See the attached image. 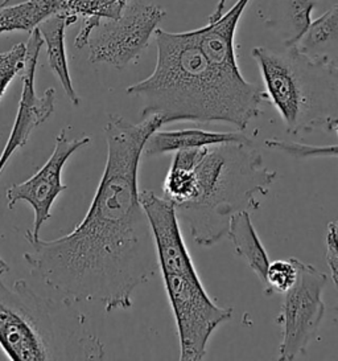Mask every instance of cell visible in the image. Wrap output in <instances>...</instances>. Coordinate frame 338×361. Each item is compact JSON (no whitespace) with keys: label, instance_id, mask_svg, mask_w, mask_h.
<instances>
[{"label":"cell","instance_id":"1","mask_svg":"<svg viewBox=\"0 0 338 361\" xmlns=\"http://www.w3.org/2000/svg\"><path fill=\"white\" fill-rule=\"evenodd\" d=\"M161 126L158 114L139 123L110 116L105 171L84 220L70 233L49 241L25 232L32 250L23 257L32 276L65 305L87 302L104 306L106 312L127 310L137 287L158 274L137 171L148 138Z\"/></svg>","mask_w":338,"mask_h":361},{"label":"cell","instance_id":"2","mask_svg":"<svg viewBox=\"0 0 338 361\" xmlns=\"http://www.w3.org/2000/svg\"><path fill=\"white\" fill-rule=\"evenodd\" d=\"M246 6L239 0L220 20L189 32L156 30L154 73L127 87L143 102L142 117L172 122L226 123L244 130L262 114L265 90L249 82L238 66L234 37Z\"/></svg>","mask_w":338,"mask_h":361},{"label":"cell","instance_id":"3","mask_svg":"<svg viewBox=\"0 0 338 361\" xmlns=\"http://www.w3.org/2000/svg\"><path fill=\"white\" fill-rule=\"evenodd\" d=\"M275 179L253 139L201 147L189 199L175 209L193 241L209 247L227 237L235 213L259 208L258 197L268 193Z\"/></svg>","mask_w":338,"mask_h":361},{"label":"cell","instance_id":"4","mask_svg":"<svg viewBox=\"0 0 338 361\" xmlns=\"http://www.w3.org/2000/svg\"><path fill=\"white\" fill-rule=\"evenodd\" d=\"M142 202L177 327L180 360H202L213 332L232 318V308L220 307L206 293L181 233L175 205L148 190L142 192Z\"/></svg>","mask_w":338,"mask_h":361},{"label":"cell","instance_id":"5","mask_svg":"<svg viewBox=\"0 0 338 361\" xmlns=\"http://www.w3.org/2000/svg\"><path fill=\"white\" fill-rule=\"evenodd\" d=\"M268 101L292 137L338 128V65L315 60L296 47L254 48Z\"/></svg>","mask_w":338,"mask_h":361},{"label":"cell","instance_id":"6","mask_svg":"<svg viewBox=\"0 0 338 361\" xmlns=\"http://www.w3.org/2000/svg\"><path fill=\"white\" fill-rule=\"evenodd\" d=\"M0 274V348L12 361L63 360L51 306L19 279L8 288Z\"/></svg>","mask_w":338,"mask_h":361},{"label":"cell","instance_id":"7","mask_svg":"<svg viewBox=\"0 0 338 361\" xmlns=\"http://www.w3.org/2000/svg\"><path fill=\"white\" fill-rule=\"evenodd\" d=\"M297 281L283 294V303L276 322L282 326V343L277 359L295 360L304 356L308 347L317 339L325 315L323 293L327 276L311 264L295 258Z\"/></svg>","mask_w":338,"mask_h":361},{"label":"cell","instance_id":"8","mask_svg":"<svg viewBox=\"0 0 338 361\" xmlns=\"http://www.w3.org/2000/svg\"><path fill=\"white\" fill-rule=\"evenodd\" d=\"M165 11L140 0H130L116 20H106L89 39V61L123 69L142 54L156 32Z\"/></svg>","mask_w":338,"mask_h":361},{"label":"cell","instance_id":"9","mask_svg":"<svg viewBox=\"0 0 338 361\" xmlns=\"http://www.w3.org/2000/svg\"><path fill=\"white\" fill-rule=\"evenodd\" d=\"M70 130V126H65L60 134H57L52 155L40 170L28 180L12 184L6 191L10 209H13L20 202H28L33 208L35 220L31 232L35 235H39L44 224L48 223L52 217L53 204L66 190V185L63 183V166L77 149L92 143L90 137L69 138L68 133Z\"/></svg>","mask_w":338,"mask_h":361},{"label":"cell","instance_id":"10","mask_svg":"<svg viewBox=\"0 0 338 361\" xmlns=\"http://www.w3.org/2000/svg\"><path fill=\"white\" fill-rule=\"evenodd\" d=\"M44 44L40 27H37L32 31L27 42V61L23 72L20 101L13 126L11 128L10 137L0 154V176L6 170L11 158L28 143L32 133L42 126L54 113L56 90L49 87L42 96H37L35 87L37 60Z\"/></svg>","mask_w":338,"mask_h":361},{"label":"cell","instance_id":"11","mask_svg":"<svg viewBox=\"0 0 338 361\" xmlns=\"http://www.w3.org/2000/svg\"><path fill=\"white\" fill-rule=\"evenodd\" d=\"M250 139L251 138H249L246 134L239 131L215 133L201 128H185L172 131L158 130L148 138L143 154L146 157H158L181 149H201L213 145L227 142H244Z\"/></svg>","mask_w":338,"mask_h":361},{"label":"cell","instance_id":"12","mask_svg":"<svg viewBox=\"0 0 338 361\" xmlns=\"http://www.w3.org/2000/svg\"><path fill=\"white\" fill-rule=\"evenodd\" d=\"M227 237L232 243L235 253L242 257L255 273V276H258V279L263 285L264 291L267 288V270L271 261L256 233L251 214L249 211H241L232 216Z\"/></svg>","mask_w":338,"mask_h":361},{"label":"cell","instance_id":"13","mask_svg":"<svg viewBox=\"0 0 338 361\" xmlns=\"http://www.w3.org/2000/svg\"><path fill=\"white\" fill-rule=\"evenodd\" d=\"M68 27L66 16L61 12L42 23L40 27L44 43L46 45V54L48 63L52 69L53 73L60 81L66 96L74 106L81 104V98L77 94L74 89L73 81L69 72V64L65 49V28Z\"/></svg>","mask_w":338,"mask_h":361},{"label":"cell","instance_id":"14","mask_svg":"<svg viewBox=\"0 0 338 361\" xmlns=\"http://www.w3.org/2000/svg\"><path fill=\"white\" fill-rule=\"evenodd\" d=\"M296 48L315 59L338 65V3L312 20Z\"/></svg>","mask_w":338,"mask_h":361},{"label":"cell","instance_id":"15","mask_svg":"<svg viewBox=\"0 0 338 361\" xmlns=\"http://www.w3.org/2000/svg\"><path fill=\"white\" fill-rule=\"evenodd\" d=\"M130 0H61V11L66 15L82 16V28L75 37L74 45L82 49L89 44L92 33L102 20H116L125 11Z\"/></svg>","mask_w":338,"mask_h":361},{"label":"cell","instance_id":"16","mask_svg":"<svg viewBox=\"0 0 338 361\" xmlns=\"http://www.w3.org/2000/svg\"><path fill=\"white\" fill-rule=\"evenodd\" d=\"M61 11V0H27L0 10V33H31L40 24Z\"/></svg>","mask_w":338,"mask_h":361},{"label":"cell","instance_id":"17","mask_svg":"<svg viewBox=\"0 0 338 361\" xmlns=\"http://www.w3.org/2000/svg\"><path fill=\"white\" fill-rule=\"evenodd\" d=\"M317 0H279L277 20L275 24L283 37V45L295 47L312 23V11Z\"/></svg>","mask_w":338,"mask_h":361},{"label":"cell","instance_id":"18","mask_svg":"<svg viewBox=\"0 0 338 361\" xmlns=\"http://www.w3.org/2000/svg\"><path fill=\"white\" fill-rule=\"evenodd\" d=\"M264 146L289 155L296 159H313V158H338V145L313 146L301 142H289L280 139H267Z\"/></svg>","mask_w":338,"mask_h":361},{"label":"cell","instance_id":"19","mask_svg":"<svg viewBox=\"0 0 338 361\" xmlns=\"http://www.w3.org/2000/svg\"><path fill=\"white\" fill-rule=\"evenodd\" d=\"M297 266L295 258L277 259L271 262L267 270V288L264 290L265 297L273 294H284L297 281Z\"/></svg>","mask_w":338,"mask_h":361},{"label":"cell","instance_id":"20","mask_svg":"<svg viewBox=\"0 0 338 361\" xmlns=\"http://www.w3.org/2000/svg\"><path fill=\"white\" fill-rule=\"evenodd\" d=\"M27 43L15 44L10 51L0 52V99L6 94L12 80L25 69Z\"/></svg>","mask_w":338,"mask_h":361},{"label":"cell","instance_id":"21","mask_svg":"<svg viewBox=\"0 0 338 361\" xmlns=\"http://www.w3.org/2000/svg\"><path fill=\"white\" fill-rule=\"evenodd\" d=\"M327 265L330 269V276L333 279V283L338 290V234L334 228L333 221L327 225ZM338 312V306H337Z\"/></svg>","mask_w":338,"mask_h":361},{"label":"cell","instance_id":"22","mask_svg":"<svg viewBox=\"0 0 338 361\" xmlns=\"http://www.w3.org/2000/svg\"><path fill=\"white\" fill-rule=\"evenodd\" d=\"M226 3H227V0H218L215 10L211 13V18H209V22L214 23L221 19L222 16H223L225 7H226Z\"/></svg>","mask_w":338,"mask_h":361},{"label":"cell","instance_id":"23","mask_svg":"<svg viewBox=\"0 0 338 361\" xmlns=\"http://www.w3.org/2000/svg\"><path fill=\"white\" fill-rule=\"evenodd\" d=\"M8 270H10V266H8V264L0 258V274L7 273Z\"/></svg>","mask_w":338,"mask_h":361},{"label":"cell","instance_id":"24","mask_svg":"<svg viewBox=\"0 0 338 361\" xmlns=\"http://www.w3.org/2000/svg\"><path fill=\"white\" fill-rule=\"evenodd\" d=\"M11 0H0V10L3 8V7H6L7 6V3H10Z\"/></svg>","mask_w":338,"mask_h":361},{"label":"cell","instance_id":"25","mask_svg":"<svg viewBox=\"0 0 338 361\" xmlns=\"http://www.w3.org/2000/svg\"><path fill=\"white\" fill-rule=\"evenodd\" d=\"M333 224H334V228H336V232H337L338 234V220L337 221H333Z\"/></svg>","mask_w":338,"mask_h":361},{"label":"cell","instance_id":"26","mask_svg":"<svg viewBox=\"0 0 338 361\" xmlns=\"http://www.w3.org/2000/svg\"><path fill=\"white\" fill-rule=\"evenodd\" d=\"M336 133H337V134H338V128H337V130H336Z\"/></svg>","mask_w":338,"mask_h":361},{"label":"cell","instance_id":"27","mask_svg":"<svg viewBox=\"0 0 338 361\" xmlns=\"http://www.w3.org/2000/svg\"><path fill=\"white\" fill-rule=\"evenodd\" d=\"M0 154H1V152H0Z\"/></svg>","mask_w":338,"mask_h":361}]
</instances>
